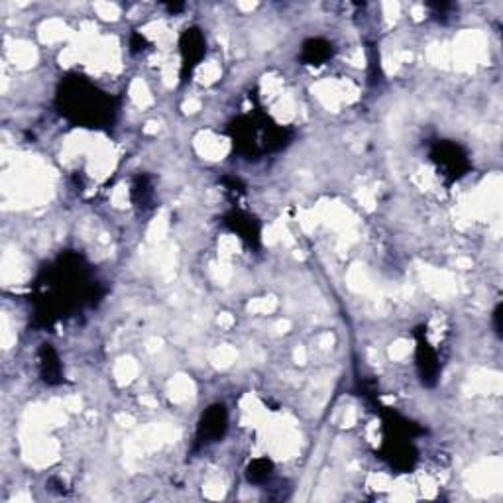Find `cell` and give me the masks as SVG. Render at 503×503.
I'll return each instance as SVG.
<instances>
[{"label": "cell", "instance_id": "6da1fadb", "mask_svg": "<svg viewBox=\"0 0 503 503\" xmlns=\"http://www.w3.org/2000/svg\"><path fill=\"white\" fill-rule=\"evenodd\" d=\"M227 409L222 405L211 407L202 415L201 423H199V439H201V442H214V440L222 439L225 433H227Z\"/></svg>", "mask_w": 503, "mask_h": 503}, {"label": "cell", "instance_id": "7a4b0ae2", "mask_svg": "<svg viewBox=\"0 0 503 503\" xmlns=\"http://www.w3.org/2000/svg\"><path fill=\"white\" fill-rule=\"evenodd\" d=\"M202 48H205V39H202L201 34L197 30H187L183 39H181V53H183L185 65L195 67L197 61L202 57V53H205Z\"/></svg>", "mask_w": 503, "mask_h": 503}, {"label": "cell", "instance_id": "3957f363", "mask_svg": "<svg viewBox=\"0 0 503 503\" xmlns=\"http://www.w3.org/2000/svg\"><path fill=\"white\" fill-rule=\"evenodd\" d=\"M439 162L442 164L444 169H448L450 173H454V177L464 175L466 167H468L466 155L456 146H442L440 148Z\"/></svg>", "mask_w": 503, "mask_h": 503}, {"label": "cell", "instance_id": "277c9868", "mask_svg": "<svg viewBox=\"0 0 503 503\" xmlns=\"http://www.w3.org/2000/svg\"><path fill=\"white\" fill-rule=\"evenodd\" d=\"M330 44L323 41V39H311L303 46V59L309 61L311 65H321L330 55Z\"/></svg>", "mask_w": 503, "mask_h": 503}, {"label": "cell", "instance_id": "5b68a950", "mask_svg": "<svg viewBox=\"0 0 503 503\" xmlns=\"http://www.w3.org/2000/svg\"><path fill=\"white\" fill-rule=\"evenodd\" d=\"M269 474H272V464H269L267 460H256V462H252V466L248 468V478H250V482H254V484H260V482L267 480L269 478Z\"/></svg>", "mask_w": 503, "mask_h": 503}, {"label": "cell", "instance_id": "8992f818", "mask_svg": "<svg viewBox=\"0 0 503 503\" xmlns=\"http://www.w3.org/2000/svg\"><path fill=\"white\" fill-rule=\"evenodd\" d=\"M493 325H495L497 336H502V305H497L495 311H493Z\"/></svg>", "mask_w": 503, "mask_h": 503}]
</instances>
